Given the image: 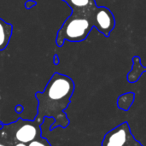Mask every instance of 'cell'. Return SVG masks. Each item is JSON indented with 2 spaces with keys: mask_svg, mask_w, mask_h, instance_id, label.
<instances>
[{
  "mask_svg": "<svg viewBox=\"0 0 146 146\" xmlns=\"http://www.w3.org/2000/svg\"><path fill=\"white\" fill-rule=\"evenodd\" d=\"M74 89V82L69 76L54 73L44 90L35 93L38 108L34 120L42 125L45 118L53 119L54 122L50 125V131L57 127L66 128L69 125V120L64 111L71 103Z\"/></svg>",
  "mask_w": 146,
  "mask_h": 146,
  "instance_id": "1",
  "label": "cell"
},
{
  "mask_svg": "<svg viewBox=\"0 0 146 146\" xmlns=\"http://www.w3.org/2000/svg\"><path fill=\"white\" fill-rule=\"evenodd\" d=\"M97 4L83 9H73L72 14L65 20L57 31L56 44L62 47L66 40L69 42L84 41L94 27L92 15Z\"/></svg>",
  "mask_w": 146,
  "mask_h": 146,
  "instance_id": "2",
  "label": "cell"
},
{
  "mask_svg": "<svg viewBox=\"0 0 146 146\" xmlns=\"http://www.w3.org/2000/svg\"><path fill=\"white\" fill-rule=\"evenodd\" d=\"M41 124L33 121L19 119L15 122L3 124L0 129V137L13 146L16 143L29 144L39 136H42Z\"/></svg>",
  "mask_w": 146,
  "mask_h": 146,
  "instance_id": "3",
  "label": "cell"
},
{
  "mask_svg": "<svg viewBox=\"0 0 146 146\" xmlns=\"http://www.w3.org/2000/svg\"><path fill=\"white\" fill-rule=\"evenodd\" d=\"M92 20L96 27L104 37H110L115 27V18L112 11L104 6H97L92 11Z\"/></svg>",
  "mask_w": 146,
  "mask_h": 146,
  "instance_id": "4",
  "label": "cell"
},
{
  "mask_svg": "<svg viewBox=\"0 0 146 146\" xmlns=\"http://www.w3.org/2000/svg\"><path fill=\"white\" fill-rule=\"evenodd\" d=\"M131 135L130 127L125 121L105 134L102 146H127Z\"/></svg>",
  "mask_w": 146,
  "mask_h": 146,
  "instance_id": "5",
  "label": "cell"
},
{
  "mask_svg": "<svg viewBox=\"0 0 146 146\" xmlns=\"http://www.w3.org/2000/svg\"><path fill=\"white\" fill-rule=\"evenodd\" d=\"M145 72H146V67L142 65L141 58L134 56L133 57V68L127 74V81L129 83H136Z\"/></svg>",
  "mask_w": 146,
  "mask_h": 146,
  "instance_id": "6",
  "label": "cell"
},
{
  "mask_svg": "<svg viewBox=\"0 0 146 146\" xmlns=\"http://www.w3.org/2000/svg\"><path fill=\"white\" fill-rule=\"evenodd\" d=\"M13 33V25L0 18V51L6 49Z\"/></svg>",
  "mask_w": 146,
  "mask_h": 146,
  "instance_id": "7",
  "label": "cell"
},
{
  "mask_svg": "<svg viewBox=\"0 0 146 146\" xmlns=\"http://www.w3.org/2000/svg\"><path fill=\"white\" fill-rule=\"evenodd\" d=\"M135 99L134 92H129L124 94H121L117 98V107L124 111H127L130 110L131 106L133 105Z\"/></svg>",
  "mask_w": 146,
  "mask_h": 146,
  "instance_id": "8",
  "label": "cell"
},
{
  "mask_svg": "<svg viewBox=\"0 0 146 146\" xmlns=\"http://www.w3.org/2000/svg\"><path fill=\"white\" fill-rule=\"evenodd\" d=\"M64 2L70 7L72 10L83 9L94 4H97L95 0H65Z\"/></svg>",
  "mask_w": 146,
  "mask_h": 146,
  "instance_id": "9",
  "label": "cell"
},
{
  "mask_svg": "<svg viewBox=\"0 0 146 146\" xmlns=\"http://www.w3.org/2000/svg\"><path fill=\"white\" fill-rule=\"evenodd\" d=\"M27 146H51V145L46 139L43 138L42 136H39L29 144H27Z\"/></svg>",
  "mask_w": 146,
  "mask_h": 146,
  "instance_id": "10",
  "label": "cell"
},
{
  "mask_svg": "<svg viewBox=\"0 0 146 146\" xmlns=\"http://www.w3.org/2000/svg\"><path fill=\"white\" fill-rule=\"evenodd\" d=\"M127 146H144L141 145V143H139L135 138H134V136L133 135V133H132V135L130 136V139H129V140H128V143H127Z\"/></svg>",
  "mask_w": 146,
  "mask_h": 146,
  "instance_id": "11",
  "label": "cell"
},
{
  "mask_svg": "<svg viewBox=\"0 0 146 146\" xmlns=\"http://www.w3.org/2000/svg\"><path fill=\"white\" fill-rule=\"evenodd\" d=\"M36 5H37V2L33 1V0H28V1L25 2V3H24V7L27 9H32L33 7H34Z\"/></svg>",
  "mask_w": 146,
  "mask_h": 146,
  "instance_id": "12",
  "label": "cell"
},
{
  "mask_svg": "<svg viewBox=\"0 0 146 146\" xmlns=\"http://www.w3.org/2000/svg\"><path fill=\"white\" fill-rule=\"evenodd\" d=\"M53 63H54V65H58L60 63V58H59L58 55H54V56H53Z\"/></svg>",
  "mask_w": 146,
  "mask_h": 146,
  "instance_id": "13",
  "label": "cell"
},
{
  "mask_svg": "<svg viewBox=\"0 0 146 146\" xmlns=\"http://www.w3.org/2000/svg\"><path fill=\"white\" fill-rule=\"evenodd\" d=\"M23 110V107L21 106V105H17L16 107H15V111L17 112V113H20V112H21Z\"/></svg>",
  "mask_w": 146,
  "mask_h": 146,
  "instance_id": "14",
  "label": "cell"
},
{
  "mask_svg": "<svg viewBox=\"0 0 146 146\" xmlns=\"http://www.w3.org/2000/svg\"><path fill=\"white\" fill-rule=\"evenodd\" d=\"M13 146H27V144H23V143H16Z\"/></svg>",
  "mask_w": 146,
  "mask_h": 146,
  "instance_id": "15",
  "label": "cell"
},
{
  "mask_svg": "<svg viewBox=\"0 0 146 146\" xmlns=\"http://www.w3.org/2000/svg\"><path fill=\"white\" fill-rule=\"evenodd\" d=\"M3 124H2V123L0 122V129H1L2 127H3Z\"/></svg>",
  "mask_w": 146,
  "mask_h": 146,
  "instance_id": "16",
  "label": "cell"
},
{
  "mask_svg": "<svg viewBox=\"0 0 146 146\" xmlns=\"http://www.w3.org/2000/svg\"><path fill=\"white\" fill-rule=\"evenodd\" d=\"M62 1H63V2H64V1H65V0H62Z\"/></svg>",
  "mask_w": 146,
  "mask_h": 146,
  "instance_id": "17",
  "label": "cell"
}]
</instances>
